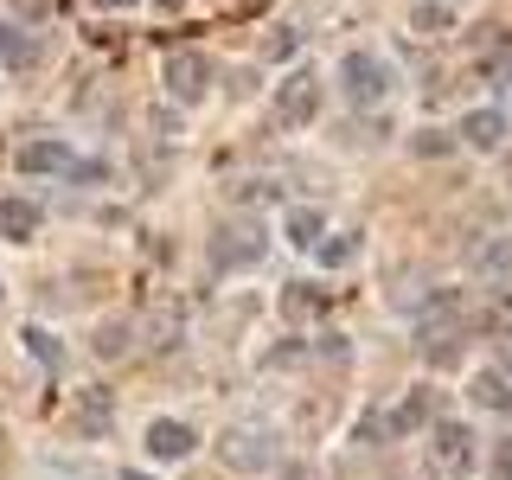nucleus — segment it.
I'll use <instances>...</instances> for the list:
<instances>
[{
  "label": "nucleus",
  "mask_w": 512,
  "mask_h": 480,
  "mask_svg": "<svg viewBox=\"0 0 512 480\" xmlns=\"http://www.w3.org/2000/svg\"><path fill=\"white\" fill-rule=\"evenodd\" d=\"M391 64H384L378 52H346L340 58V96L346 103H359V109H372V103H384L391 96Z\"/></svg>",
  "instance_id": "1"
},
{
  "label": "nucleus",
  "mask_w": 512,
  "mask_h": 480,
  "mask_svg": "<svg viewBox=\"0 0 512 480\" xmlns=\"http://www.w3.org/2000/svg\"><path fill=\"white\" fill-rule=\"evenodd\" d=\"M429 461H436L442 474H461L474 461V436H468V423H436L429 429Z\"/></svg>",
  "instance_id": "2"
},
{
  "label": "nucleus",
  "mask_w": 512,
  "mask_h": 480,
  "mask_svg": "<svg viewBox=\"0 0 512 480\" xmlns=\"http://www.w3.org/2000/svg\"><path fill=\"white\" fill-rule=\"evenodd\" d=\"M192 442H199V436H192L186 423H173V416L148 423V455H154V461H186V455H192Z\"/></svg>",
  "instance_id": "3"
},
{
  "label": "nucleus",
  "mask_w": 512,
  "mask_h": 480,
  "mask_svg": "<svg viewBox=\"0 0 512 480\" xmlns=\"http://www.w3.org/2000/svg\"><path fill=\"white\" fill-rule=\"evenodd\" d=\"M468 148H480V154H493L506 141V109H474V116H461V128H455Z\"/></svg>",
  "instance_id": "4"
},
{
  "label": "nucleus",
  "mask_w": 512,
  "mask_h": 480,
  "mask_svg": "<svg viewBox=\"0 0 512 480\" xmlns=\"http://www.w3.org/2000/svg\"><path fill=\"white\" fill-rule=\"evenodd\" d=\"M205 58H192V52H180V58H167V90L180 96V103H199L205 96Z\"/></svg>",
  "instance_id": "5"
},
{
  "label": "nucleus",
  "mask_w": 512,
  "mask_h": 480,
  "mask_svg": "<svg viewBox=\"0 0 512 480\" xmlns=\"http://www.w3.org/2000/svg\"><path fill=\"white\" fill-rule=\"evenodd\" d=\"M314 116H320V84H314V77H295V84L282 90V122L301 128V122H314Z\"/></svg>",
  "instance_id": "6"
},
{
  "label": "nucleus",
  "mask_w": 512,
  "mask_h": 480,
  "mask_svg": "<svg viewBox=\"0 0 512 480\" xmlns=\"http://www.w3.org/2000/svg\"><path fill=\"white\" fill-rule=\"evenodd\" d=\"M224 461H231V468H263V461H269V436H263V429H231V436H224Z\"/></svg>",
  "instance_id": "7"
},
{
  "label": "nucleus",
  "mask_w": 512,
  "mask_h": 480,
  "mask_svg": "<svg viewBox=\"0 0 512 480\" xmlns=\"http://www.w3.org/2000/svg\"><path fill=\"white\" fill-rule=\"evenodd\" d=\"M468 397H474L480 410H493V416H512V378L506 372H474Z\"/></svg>",
  "instance_id": "8"
},
{
  "label": "nucleus",
  "mask_w": 512,
  "mask_h": 480,
  "mask_svg": "<svg viewBox=\"0 0 512 480\" xmlns=\"http://www.w3.org/2000/svg\"><path fill=\"white\" fill-rule=\"evenodd\" d=\"M20 173H71V148H64V141H26Z\"/></svg>",
  "instance_id": "9"
},
{
  "label": "nucleus",
  "mask_w": 512,
  "mask_h": 480,
  "mask_svg": "<svg viewBox=\"0 0 512 480\" xmlns=\"http://www.w3.org/2000/svg\"><path fill=\"white\" fill-rule=\"evenodd\" d=\"M256 256H263V237H256L250 224H244V231H224V237H218V263H224V269H231V263L250 269Z\"/></svg>",
  "instance_id": "10"
},
{
  "label": "nucleus",
  "mask_w": 512,
  "mask_h": 480,
  "mask_svg": "<svg viewBox=\"0 0 512 480\" xmlns=\"http://www.w3.org/2000/svg\"><path fill=\"white\" fill-rule=\"evenodd\" d=\"M282 231H288V244H295V250H314V244H320V231H327V224H320V212H314V205H288Z\"/></svg>",
  "instance_id": "11"
},
{
  "label": "nucleus",
  "mask_w": 512,
  "mask_h": 480,
  "mask_svg": "<svg viewBox=\"0 0 512 480\" xmlns=\"http://www.w3.org/2000/svg\"><path fill=\"white\" fill-rule=\"evenodd\" d=\"M32 224H39V205L32 199H0V237H13V244H26Z\"/></svg>",
  "instance_id": "12"
},
{
  "label": "nucleus",
  "mask_w": 512,
  "mask_h": 480,
  "mask_svg": "<svg viewBox=\"0 0 512 480\" xmlns=\"http://www.w3.org/2000/svg\"><path fill=\"white\" fill-rule=\"evenodd\" d=\"M314 256H320V263H327V269H340V263H352V256H359V237H352V231H320V244H314Z\"/></svg>",
  "instance_id": "13"
},
{
  "label": "nucleus",
  "mask_w": 512,
  "mask_h": 480,
  "mask_svg": "<svg viewBox=\"0 0 512 480\" xmlns=\"http://www.w3.org/2000/svg\"><path fill=\"white\" fill-rule=\"evenodd\" d=\"M20 340H26V352H32V359L45 365V372H58V365H64V346H58V340H52V333H45V327H26Z\"/></svg>",
  "instance_id": "14"
},
{
  "label": "nucleus",
  "mask_w": 512,
  "mask_h": 480,
  "mask_svg": "<svg viewBox=\"0 0 512 480\" xmlns=\"http://www.w3.org/2000/svg\"><path fill=\"white\" fill-rule=\"evenodd\" d=\"M410 20H416V32H448V26H455V13L436 7V0H423V7H416Z\"/></svg>",
  "instance_id": "15"
},
{
  "label": "nucleus",
  "mask_w": 512,
  "mask_h": 480,
  "mask_svg": "<svg viewBox=\"0 0 512 480\" xmlns=\"http://www.w3.org/2000/svg\"><path fill=\"white\" fill-rule=\"evenodd\" d=\"M423 416H429V397H423V391H416V397H410V404H404V410H397V416H391V436H404V429H416V423H423Z\"/></svg>",
  "instance_id": "16"
},
{
  "label": "nucleus",
  "mask_w": 512,
  "mask_h": 480,
  "mask_svg": "<svg viewBox=\"0 0 512 480\" xmlns=\"http://www.w3.org/2000/svg\"><path fill=\"white\" fill-rule=\"evenodd\" d=\"M0 64H26V39L7 20H0Z\"/></svg>",
  "instance_id": "17"
},
{
  "label": "nucleus",
  "mask_w": 512,
  "mask_h": 480,
  "mask_svg": "<svg viewBox=\"0 0 512 480\" xmlns=\"http://www.w3.org/2000/svg\"><path fill=\"white\" fill-rule=\"evenodd\" d=\"M122 346H128V327H116V320H109V327L96 333V352H103V359H122Z\"/></svg>",
  "instance_id": "18"
},
{
  "label": "nucleus",
  "mask_w": 512,
  "mask_h": 480,
  "mask_svg": "<svg viewBox=\"0 0 512 480\" xmlns=\"http://www.w3.org/2000/svg\"><path fill=\"white\" fill-rule=\"evenodd\" d=\"M416 154H448V135H442V128H429V135H416Z\"/></svg>",
  "instance_id": "19"
},
{
  "label": "nucleus",
  "mask_w": 512,
  "mask_h": 480,
  "mask_svg": "<svg viewBox=\"0 0 512 480\" xmlns=\"http://www.w3.org/2000/svg\"><path fill=\"white\" fill-rule=\"evenodd\" d=\"M493 480H512V442L493 448Z\"/></svg>",
  "instance_id": "20"
},
{
  "label": "nucleus",
  "mask_w": 512,
  "mask_h": 480,
  "mask_svg": "<svg viewBox=\"0 0 512 480\" xmlns=\"http://www.w3.org/2000/svg\"><path fill=\"white\" fill-rule=\"evenodd\" d=\"M96 7H135V0H96Z\"/></svg>",
  "instance_id": "21"
},
{
  "label": "nucleus",
  "mask_w": 512,
  "mask_h": 480,
  "mask_svg": "<svg viewBox=\"0 0 512 480\" xmlns=\"http://www.w3.org/2000/svg\"><path fill=\"white\" fill-rule=\"evenodd\" d=\"M122 480H154V474H135V468H128V474H122Z\"/></svg>",
  "instance_id": "22"
}]
</instances>
